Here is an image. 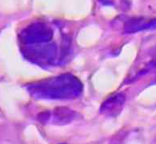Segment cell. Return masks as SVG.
Listing matches in <instances>:
<instances>
[{
  "instance_id": "6da1fadb",
  "label": "cell",
  "mask_w": 156,
  "mask_h": 144,
  "mask_svg": "<svg viewBox=\"0 0 156 144\" xmlns=\"http://www.w3.org/2000/svg\"><path fill=\"white\" fill-rule=\"evenodd\" d=\"M82 89L81 82L72 74H61L27 86L34 98L50 100L72 99L80 95Z\"/></svg>"
},
{
  "instance_id": "7a4b0ae2",
  "label": "cell",
  "mask_w": 156,
  "mask_h": 144,
  "mask_svg": "<svg viewBox=\"0 0 156 144\" xmlns=\"http://www.w3.org/2000/svg\"><path fill=\"white\" fill-rule=\"evenodd\" d=\"M125 100V95L122 93L110 96L101 105V113L107 116H116L122 110Z\"/></svg>"
},
{
  "instance_id": "3957f363",
  "label": "cell",
  "mask_w": 156,
  "mask_h": 144,
  "mask_svg": "<svg viewBox=\"0 0 156 144\" xmlns=\"http://www.w3.org/2000/svg\"><path fill=\"white\" fill-rule=\"evenodd\" d=\"M48 122H51V123L56 125H65L73 121L75 117V113L70 109L65 107L55 109L52 113H48Z\"/></svg>"
}]
</instances>
